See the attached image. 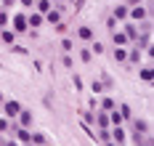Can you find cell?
I'll return each mask as SVG.
<instances>
[{
  "label": "cell",
  "mask_w": 154,
  "mask_h": 146,
  "mask_svg": "<svg viewBox=\"0 0 154 146\" xmlns=\"http://www.w3.org/2000/svg\"><path fill=\"white\" fill-rule=\"evenodd\" d=\"M109 135H112V141H114V144H125V141H128V135H125L122 125H112V130H109Z\"/></svg>",
  "instance_id": "obj_1"
},
{
  "label": "cell",
  "mask_w": 154,
  "mask_h": 146,
  "mask_svg": "<svg viewBox=\"0 0 154 146\" xmlns=\"http://www.w3.org/2000/svg\"><path fill=\"white\" fill-rule=\"evenodd\" d=\"M27 29H29L27 16H24V14H16L14 16V32H27Z\"/></svg>",
  "instance_id": "obj_2"
},
{
  "label": "cell",
  "mask_w": 154,
  "mask_h": 146,
  "mask_svg": "<svg viewBox=\"0 0 154 146\" xmlns=\"http://www.w3.org/2000/svg\"><path fill=\"white\" fill-rule=\"evenodd\" d=\"M19 112H21L19 101H5V104H3V114H5V117H16Z\"/></svg>",
  "instance_id": "obj_3"
},
{
  "label": "cell",
  "mask_w": 154,
  "mask_h": 146,
  "mask_svg": "<svg viewBox=\"0 0 154 146\" xmlns=\"http://www.w3.org/2000/svg\"><path fill=\"white\" fill-rule=\"evenodd\" d=\"M128 14H130V19H133V21H141V19L149 16V11H146L141 3H138V5H133V11H128Z\"/></svg>",
  "instance_id": "obj_4"
},
{
  "label": "cell",
  "mask_w": 154,
  "mask_h": 146,
  "mask_svg": "<svg viewBox=\"0 0 154 146\" xmlns=\"http://www.w3.org/2000/svg\"><path fill=\"white\" fill-rule=\"evenodd\" d=\"M43 16H45L51 24H59V21H61V8H51V11H45Z\"/></svg>",
  "instance_id": "obj_5"
},
{
  "label": "cell",
  "mask_w": 154,
  "mask_h": 146,
  "mask_svg": "<svg viewBox=\"0 0 154 146\" xmlns=\"http://www.w3.org/2000/svg\"><path fill=\"white\" fill-rule=\"evenodd\" d=\"M16 117H19V125H21V128H29L32 125V112H27V109H21Z\"/></svg>",
  "instance_id": "obj_6"
},
{
  "label": "cell",
  "mask_w": 154,
  "mask_h": 146,
  "mask_svg": "<svg viewBox=\"0 0 154 146\" xmlns=\"http://www.w3.org/2000/svg\"><path fill=\"white\" fill-rule=\"evenodd\" d=\"M136 35H138L136 24H130V21L125 19V37H128V43H133V40H136Z\"/></svg>",
  "instance_id": "obj_7"
},
{
  "label": "cell",
  "mask_w": 154,
  "mask_h": 146,
  "mask_svg": "<svg viewBox=\"0 0 154 146\" xmlns=\"http://www.w3.org/2000/svg\"><path fill=\"white\" fill-rule=\"evenodd\" d=\"M112 56H114V61H120V64H125V59H128V48H125V45H117Z\"/></svg>",
  "instance_id": "obj_8"
},
{
  "label": "cell",
  "mask_w": 154,
  "mask_h": 146,
  "mask_svg": "<svg viewBox=\"0 0 154 146\" xmlns=\"http://www.w3.org/2000/svg\"><path fill=\"white\" fill-rule=\"evenodd\" d=\"M125 122V117L120 114V109H112L109 112V125H122Z\"/></svg>",
  "instance_id": "obj_9"
},
{
  "label": "cell",
  "mask_w": 154,
  "mask_h": 146,
  "mask_svg": "<svg viewBox=\"0 0 154 146\" xmlns=\"http://www.w3.org/2000/svg\"><path fill=\"white\" fill-rule=\"evenodd\" d=\"M0 40H3L5 45H14V40H16V32H14V29H3V32H0Z\"/></svg>",
  "instance_id": "obj_10"
},
{
  "label": "cell",
  "mask_w": 154,
  "mask_h": 146,
  "mask_svg": "<svg viewBox=\"0 0 154 146\" xmlns=\"http://www.w3.org/2000/svg\"><path fill=\"white\" fill-rule=\"evenodd\" d=\"M128 64H138L141 61V48H133V50H128V59H125Z\"/></svg>",
  "instance_id": "obj_11"
},
{
  "label": "cell",
  "mask_w": 154,
  "mask_h": 146,
  "mask_svg": "<svg viewBox=\"0 0 154 146\" xmlns=\"http://www.w3.org/2000/svg\"><path fill=\"white\" fill-rule=\"evenodd\" d=\"M27 21H29V27H32V29H37V27L43 24V14L37 11V14H32V16H27Z\"/></svg>",
  "instance_id": "obj_12"
},
{
  "label": "cell",
  "mask_w": 154,
  "mask_h": 146,
  "mask_svg": "<svg viewBox=\"0 0 154 146\" xmlns=\"http://www.w3.org/2000/svg\"><path fill=\"white\" fill-rule=\"evenodd\" d=\"M96 122H98V128H109V112L101 109V112L96 114Z\"/></svg>",
  "instance_id": "obj_13"
},
{
  "label": "cell",
  "mask_w": 154,
  "mask_h": 146,
  "mask_svg": "<svg viewBox=\"0 0 154 146\" xmlns=\"http://www.w3.org/2000/svg\"><path fill=\"white\" fill-rule=\"evenodd\" d=\"M112 16L117 19V21H125V19H128V5H117V8H114V14H112Z\"/></svg>",
  "instance_id": "obj_14"
},
{
  "label": "cell",
  "mask_w": 154,
  "mask_h": 146,
  "mask_svg": "<svg viewBox=\"0 0 154 146\" xmlns=\"http://www.w3.org/2000/svg\"><path fill=\"white\" fill-rule=\"evenodd\" d=\"M77 37H80V40H93V29L91 27H80V29H77Z\"/></svg>",
  "instance_id": "obj_15"
},
{
  "label": "cell",
  "mask_w": 154,
  "mask_h": 146,
  "mask_svg": "<svg viewBox=\"0 0 154 146\" xmlns=\"http://www.w3.org/2000/svg\"><path fill=\"white\" fill-rule=\"evenodd\" d=\"M133 128H136V133H149V122L146 120H133Z\"/></svg>",
  "instance_id": "obj_16"
},
{
  "label": "cell",
  "mask_w": 154,
  "mask_h": 146,
  "mask_svg": "<svg viewBox=\"0 0 154 146\" xmlns=\"http://www.w3.org/2000/svg\"><path fill=\"white\" fill-rule=\"evenodd\" d=\"M133 138H136V146H152V141H149V135H146V133H136Z\"/></svg>",
  "instance_id": "obj_17"
},
{
  "label": "cell",
  "mask_w": 154,
  "mask_h": 146,
  "mask_svg": "<svg viewBox=\"0 0 154 146\" xmlns=\"http://www.w3.org/2000/svg\"><path fill=\"white\" fill-rule=\"evenodd\" d=\"M29 135H32V133L27 128H19V130H16V138H19L21 144H29Z\"/></svg>",
  "instance_id": "obj_18"
},
{
  "label": "cell",
  "mask_w": 154,
  "mask_h": 146,
  "mask_svg": "<svg viewBox=\"0 0 154 146\" xmlns=\"http://www.w3.org/2000/svg\"><path fill=\"white\" fill-rule=\"evenodd\" d=\"M29 141H32L35 146H45V133H32Z\"/></svg>",
  "instance_id": "obj_19"
},
{
  "label": "cell",
  "mask_w": 154,
  "mask_h": 146,
  "mask_svg": "<svg viewBox=\"0 0 154 146\" xmlns=\"http://www.w3.org/2000/svg\"><path fill=\"white\" fill-rule=\"evenodd\" d=\"M141 80L143 82H152L154 80V69L152 66H143V69H141Z\"/></svg>",
  "instance_id": "obj_20"
},
{
  "label": "cell",
  "mask_w": 154,
  "mask_h": 146,
  "mask_svg": "<svg viewBox=\"0 0 154 146\" xmlns=\"http://www.w3.org/2000/svg\"><path fill=\"white\" fill-rule=\"evenodd\" d=\"M101 109H104V112H112V109H117V104H114V98H112V96H106L104 101H101Z\"/></svg>",
  "instance_id": "obj_21"
},
{
  "label": "cell",
  "mask_w": 154,
  "mask_h": 146,
  "mask_svg": "<svg viewBox=\"0 0 154 146\" xmlns=\"http://www.w3.org/2000/svg\"><path fill=\"white\" fill-rule=\"evenodd\" d=\"M37 11H40V14L51 11V0H37Z\"/></svg>",
  "instance_id": "obj_22"
},
{
  "label": "cell",
  "mask_w": 154,
  "mask_h": 146,
  "mask_svg": "<svg viewBox=\"0 0 154 146\" xmlns=\"http://www.w3.org/2000/svg\"><path fill=\"white\" fill-rule=\"evenodd\" d=\"M112 40H114V45H125V43H128V37H125V32H117L114 37H112Z\"/></svg>",
  "instance_id": "obj_23"
},
{
  "label": "cell",
  "mask_w": 154,
  "mask_h": 146,
  "mask_svg": "<svg viewBox=\"0 0 154 146\" xmlns=\"http://www.w3.org/2000/svg\"><path fill=\"white\" fill-rule=\"evenodd\" d=\"M98 141H112V135H109V128H101V133H98Z\"/></svg>",
  "instance_id": "obj_24"
},
{
  "label": "cell",
  "mask_w": 154,
  "mask_h": 146,
  "mask_svg": "<svg viewBox=\"0 0 154 146\" xmlns=\"http://www.w3.org/2000/svg\"><path fill=\"white\" fill-rule=\"evenodd\" d=\"M120 114H122L125 120H130V117H133V114H130V106H128V104H122V106H120Z\"/></svg>",
  "instance_id": "obj_25"
},
{
  "label": "cell",
  "mask_w": 154,
  "mask_h": 146,
  "mask_svg": "<svg viewBox=\"0 0 154 146\" xmlns=\"http://www.w3.org/2000/svg\"><path fill=\"white\" fill-rule=\"evenodd\" d=\"M5 24H8V14H5V11H0V27H5Z\"/></svg>",
  "instance_id": "obj_26"
},
{
  "label": "cell",
  "mask_w": 154,
  "mask_h": 146,
  "mask_svg": "<svg viewBox=\"0 0 154 146\" xmlns=\"http://www.w3.org/2000/svg\"><path fill=\"white\" fill-rule=\"evenodd\" d=\"M91 56H93V53H88V48H85L82 53H80V59H82V61H91Z\"/></svg>",
  "instance_id": "obj_27"
},
{
  "label": "cell",
  "mask_w": 154,
  "mask_h": 146,
  "mask_svg": "<svg viewBox=\"0 0 154 146\" xmlns=\"http://www.w3.org/2000/svg\"><path fill=\"white\" fill-rule=\"evenodd\" d=\"M5 130H8V120L3 117V120H0V133H5Z\"/></svg>",
  "instance_id": "obj_28"
},
{
  "label": "cell",
  "mask_w": 154,
  "mask_h": 146,
  "mask_svg": "<svg viewBox=\"0 0 154 146\" xmlns=\"http://www.w3.org/2000/svg\"><path fill=\"white\" fill-rule=\"evenodd\" d=\"M61 45H64V50H69V48H72V40H69V37H64V40H61Z\"/></svg>",
  "instance_id": "obj_29"
},
{
  "label": "cell",
  "mask_w": 154,
  "mask_h": 146,
  "mask_svg": "<svg viewBox=\"0 0 154 146\" xmlns=\"http://www.w3.org/2000/svg\"><path fill=\"white\" fill-rule=\"evenodd\" d=\"M141 0H128V5H138Z\"/></svg>",
  "instance_id": "obj_30"
},
{
  "label": "cell",
  "mask_w": 154,
  "mask_h": 146,
  "mask_svg": "<svg viewBox=\"0 0 154 146\" xmlns=\"http://www.w3.org/2000/svg\"><path fill=\"white\" fill-rule=\"evenodd\" d=\"M19 3H21V5H32V0H19Z\"/></svg>",
  "instance_id": "obj_31"
},
{
  "label": "cell",
  "mask_w": 154,
  "mask_h": 146,
  "mask_svg": "<svg viewBox=\"0 0 154 146\" xmlns=\"http://www.w3.org/2000/svg\"><path fill=\"white\" fill-rule=\"evenodd\" d=\"M0 146H16V144H14V141H5V144H0Z\"/></svg>",
  "instance_id": "obj_32"
},
{
  "label": "cell",
  "mask_w": 154,
  "mask_h": 146,
  "mask_svg": "<svg viewBox=\"0 0 154 146\" xmlns=\"http://www.w3.org/2000/svg\"><path fill=\"white\" fill-rule=\"evenodd\" d=\"M11 3H14V0H3V5H11Z\"/></svg>",
  "instance_id": "obj_33"
},
{
  "label": "cell",
  "mask_w": 154,
  "mask_h": 146,
  "mask_svg": "<svg viewBox=\"0 0 154 146\" xmlns=\"http://www.w3.org/2000/svg\"><path fill=\"white\" fill-rule=\"evenodd\" d=\"M106 146H117V144H114V141H106Z\"/></svg>",
  "instance_id": "obj_34"
},
{
  "label": "cell",
  "mask_w": 154,
  "mask_h": 146,
  "mask_svg": "<svg viewBox=\"0 0 154 146\" xmlns=\"http://www.w3.org/2000/svg\"><path fill=\"white\" fill-rule=\"evenodd\" d=\"M0 104H3V93H0Z\"/></svg>",
  "instance_id": "obj_35"
},
{
  "label": "cell",
  "mask_w": 154,
  "mask_h": 146,
  "mask_svg": "<svg viewBox=\"0 0 154 146\" xmlns=\"http://www.w3.org/2000/svg\"><path fill=\"white\" fill-rule=\"evenodd\" d=\"M51 3H59V0H51Z\"/></svg>",
  "instance_id": "obj_36"
}]
</instances>
